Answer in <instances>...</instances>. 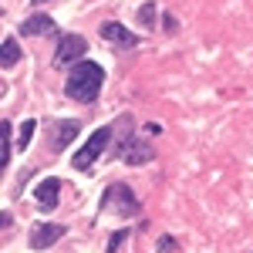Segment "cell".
Wrapping results in <instances>:
<instances>
[{
	"label": "cell",
	"instance_id": "cell-1",
	"mask_svg": "<svg viewBox=\"0 0 253 253\" xmlns=\"http://www.w3.org/2000/svg\"><path fill=\"white\" fill-rule=\"evenodd\" d=\"M101 84H105V68L98 61L81 58L78 64L68 68V78H64V95L71 101H81V105H95L98 95H101Z\"/></svg>",
	"mask_w": 253,
	"mask_h": 253
},
{
	"label": "cell",
	"instance_id": "cell-2",
	"mask_svg": "<svg viewBox=\"0 0 253 253\" xmlns=\"http://www.w3.org/2000/svg\"><path fill=\"white\" fill-rule=\"evenodd\" d=\"M98 210H101V213L118 216V219H132V216H138L142 203H138L135 189H132L128 182H108V189L101 193V203H98Z\"/></svg>",
	"mask_w": 253,
	"mask_h": 253
},
{
	"label": "cell",
	"instance_id": "cell-3",
	"mask_svg": "<svg viewBox=\"0 0 253 253\" xmlns=\"http://www.w3.org/2000/svg\"><path fill=\"white\" fill-rule=\"evenodd\" d=\"M112 138H115V122H112V125H101V128H95L91 135L84 138V145H81L78 152L71 156V169H78V172L95 169V162L105 156V152H108Z\"/></svg>",
	"mask_w": 253,
	"mask_h": 253
},
{
	"label": "cell",
	"instance_id": "cell-4",
	"mask_svg": "<svg viewBox=\"0 0 253 253\" xmlns=\"http://www.w3.org/2000/svg\"><path fill=\"white\" fill-rule=\"evenodd\" d=\"M88 54V41L81 34H58V47H54V68H71Z\"/></svg>",
	"mask_w": 253,
	"mask_h": 253
},
{
	"label": "cell",
	"instance_id": "cell-5",
	"mask_svg": "<svg viewBox=\"0 0 253 253\" xmlns=\"http://www.w3.org/2000/svg\"><path fill=\"white\" fill-rule=\"evenodd\" d=\"M78 135H81L78 118H54V122L47 125V149H51V152H64Z\"/></svg>",
	"mask_w": 253,
	"mask_h": 253
},
{
	"label": "cell",
	"instance_id": "cell-6",
	"mask_svg": "<svg viewBox=\"0 0 253 253\" xmlns=\"http://www.w3.org/2000/svg\"><path fill=\"white\" fill-rule=\"evenodd\" d=\"M98 34L108 41L112 47H118V51H135V47H138V34H135V31H128L125 24H118V20H101Z\"/></svg>",
	"mask_w": 253,
	"mask_h": 253
},
{
	"label": "cell",
	"instance_id": "cell-7",
	"mask_svg": "<svg viewBox=\"0 0 253 253\" xmlns=\"http://www.w3.org/2000/svg\"><path fill=\"white\" fill-rule=\"evenodd\" d=\"M64 233H68V226H64V223H38V226H31L27 247H31V250H51Z\"/></svg>",
	"mask_w": 253,
	"mask_h": 253
},
{
	"label": "cell",
	"instance_id": "cell-8",
	"mask_svg": "<svg viewBox=\"0 0 253 253\" xmlns=\"http://www.w3.org/2000/svg\"><path fill=\"white\" fill-rule=\"evenodd\" d=\"M34 199H38L41 213L58 210V199H61V179L58 175H44L38 186H34Z\"/></svg>",
	"mask_w": 253,
	"mask_h": 253
},
{
	"label": "cell",
	"instance_id": "cell-9",
	"mask_svg": "<svg viewBox=\"0 0 253 253\" xmlns=\"http://www.w3.org/2000/svg\"><path fill=\"white\" fill-rule=\"evenodd\" d=\"M17 31L27 34V38H41V34H58V24H54V17H47V14H27V17L20 20Z\"/></svg>",
	"mask_w": 253,
	"mask_h": 253
},
{
	"label": "cell",
	"instance_id": "cell-10",
	"mask_svg": "<svg viewBox=\"0 0 253 253\" xmlns=\"http://www.w3.org/2000/svg\"><path fill=\"white\" fill-rule=\"evenodd\" d=\"M10 156H14V125L7 118H0V175L7 172Z\"/></svg>",
	"mask_w": 253,
	"mask_h": 253
},
{
	"label": "cell",
	"instance_id": "cell-11",
	"mask_svg": "<svg viewBox=\"0 0 253 253\" xmlns=\"http://www.w3.org/2000/svg\"><path fill=\"white\" fill-rule=\"evenodd\" d=\"M20 58H24V51L17 47V38H3V44H0V68H14Z\"/></svg>",
	"mask_w": 253,
	"mask_h": 253
},
{
	"label": "cell",
	"instance_id": "cell-12",
	"mask_svg": "<svg viewBox=\"0 0 253 253\" xmlns=\"http://www.w3.org/2000/svg\"><path fill=\"white\" fill-rule=\"evenodd\" d=\"M34 132H38V118H24L17 125V149L27 152V145L34 142Z\"/></svg>",
	"mask_w": 253,
	"mask_h": 253
},
{
	"label": "cell",
	"instance_id": "cell-13",
	"mask_svg": "<svg viewBox=\"0 0 253 253\" xmlns=\"http://www.w3.org/2000/svg\"><path fill=\"white\" fill-rule=\"evenodd\" d=\"M156 17H159V3L156 0H145V3L138 7V24H142L145 31H152V27H156Z\"/></svg>",
	"mask_w": 253,
	"mask_h": 253
},
{
	"label": "cell",
	"instance_id": "cell-14",
	"mask_svg": "<svg viewBox=\"0 0 253 253\" xmlns=\"http://www.w3.org/2000/svg\"><path fill=\"white\" fill-rule=\"evenodd\" d=\"M128 230H115V233H112V240H108V247H105V253H118L122 250V247H125V240H128Z\"/></svg>",
	"mask_w": 253,
	"mask_h": 253
},
{
	"label": "cell",
	"instance_id": "cell-15",
	"mask_svg": "<svg viewBox=\"0 0 253 253\" xmlns=\"http://www.w3.org/2000/svg\"><path fill=\"white\" fill-rule=\"evenodd\" d=\"M156 247H159V253H179V243H175V236H162Z\"/></svg>",
	"mask_w": 253,
	"mask_h": 253
},
{
	"label": "cell",
	"instance_id": "cell-16",
	"mask_svg": "<svg viewBox=\"0 0 253 253\" xmlns=\"http://www.w3.org/2000/svg\"><path fill=\"white\" fill-rule=\"evenodd\" d=\"M162 20H166V31H169V34H175V31H179V24H175L172 14H162Z\"/></svg>",
	"mask_w": 253,
	"mask_h": 253
},
{
	"label": "cell",
	"instance_id": "cell-17",
	"mask_svg": "<svg viewBox=\"0 0 253 253\" xmlns=\"http://www.w3.org/2000/svg\"><path fill=\"white\" fill-rule=\"evenodd\" d=\"M14 226V216L10 213H0V230H10Z\"/></svg>",
	"mask_w": 253,
	"mask_h": 253
},
{
	"label": "cell",
	"instance_id": "cell-18",
	"mask_svg": "<svg viewBox=\"0 0 253 253\" xmlns=\"http://www.w3.org/2000/svg\"><path fill=\"white\" fill-rule=\"evenodd\" d=\"M145 132H149V135H162V125H159V122H145Z\"/></svg>",
	"mask_w": 253,
	"mask_h": 253
},
{
	"label": "cell",
	"instance_id": "cell-19",
	"mask_svg": "<svg viewBox=\"0 0 253 253\" xmlns=\"http://www.w3.org/2000/svg\"><path fill=\"white\" fill-rule=\"evenodd\" d=\"M31 3H34V7H38V3H47V0H31Z\"/></svg>",
	"mask_w": 253,
	"mask_h": 253
}]
</instances>
